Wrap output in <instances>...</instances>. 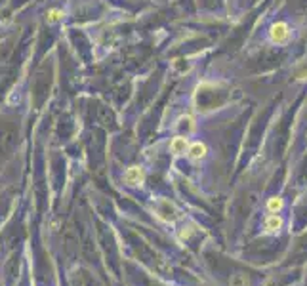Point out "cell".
<instances>
[{"mask_svg":"<svg viewBox=\"0 0 307 286\" xmlns=\"http://www.w3.org/2000/svg\"><path fill=\"white\" fill-rule=\"evenodd\" d=\"M155 216H157L158 220H162V222H166V223H174L176 222V218H180V212H178V208L174 206L170 200L158 199L157 206H155Z\"/></svg>","mask_w":307,"mask_h":286,"instance_id":"6da1fadb","label":"cell"},{"mask_svg":"<svg viewBox=\"0 0 307 286\" xmlns=\"http://www.w3.org/2000/svg\"><path fill=\"white\" fill-rule=\"evenodd\" d=\"M269 37H271V40H273L275 44H284V42L288 40V37H290V29H288V25L286 23L279 21V23L271 25Z\"/></svg>","mask_w":307,"mask_h":286,"instance_id":"7a4b0ae2","label":"cell"},{"mask_svg":"<svg viewBox=\"0 0 307 286\" xmlns=\"http://www.w3.org/2000/svg\"><path fill=\"white\" fill-rule=\"evenodd\" d=\"M143 180H145V172H143L142 166H130L124 172V183L126 185H142Z\"/></svg>","mask_w":307,"mask_h":286,"instance_id":"3957f363","label":"cell"},{"mask_svg":"<svg viewBox=\"0 0 307 286\" xmlns=\"http://www.w3.org/2000/svg\"><path fill=\"white\" fill-rule=\"evenodd\" d=\"M284 225V220L281 218L279 214H269L265 218V222H263V229L267 231V233H279V231L283 229Z\"/></svg>","mask_w":307,"mask_h":286,"instance_id":"277c9868","label":"cell"},{"mask_svg":"<svg viewBox=\"0 0 307 286\" xmlns=\"http://www.w3.org/2000/svg\"><path fill=\"white\" fill-rule=\"evenodd\" d=\"M206 153H208V149H206V145L202 141H195L189 145V149H187V157H189L191 160H202L206 157Z\"/></svg>","mask_w":307,"mask_h":286,"instance_id":"5b68a950","label":"cell"},{"mask_svg":"<svg viewBox=\"0 0 307 286\" xmlns=\"http://www.w3.org/2000/svg\"><path fill=\"white\" fill-rule=\"evenodd\" d=\"M187 149H189V143H187V137H183V135H176L172 141H170V151H172L176 157L187 153Z\"/></svg>","mask_w":307,"mask_h":286,"instance_id":"8992f818","label":"cell"},{"mask_svg":"<svg viewBox=\"0 0 307 286\" xmlns=\"http://www.w3.org/2000/svg\"><path fill=\"white\" fill-rule=\"evenodd\" d=\"M265 208H267L269 214H279L281 210L284 208V200L283 197H271V199L267 200V204H265Z\"/></svg>","mask_w":307,"mask_h":286,"instance_id":"52a82bcc","label":"cell"},{"mask_svg":"<svg viewBox=\"0 0 307 286\" xmlns=\"http://www.w3.org/2000/svg\"><path fill=\"white\" fill-rule=\"evenodd\" d=\"M229 286H250V280H248V277L243 275V273H236V275L231 277Z\"/></svg>","mask_w":307,"mask_h":286,"instance_id":"ba28073f","label":"cell"},{"mask_svg":"<svg viewBox=\"0 0 307 286\" xmlns=\"http://www.w3.org/2000/svg\"><path fill=\"white\" fill-rule=\"evenodd\" d=\"M63 12H61V10H50V12H48V23H55V21H59V19H63Z\"/></svg>","mask_w":307,"mask_h":286,"instance_id":"9c48e42d","label":"cell"}]
</instances>
